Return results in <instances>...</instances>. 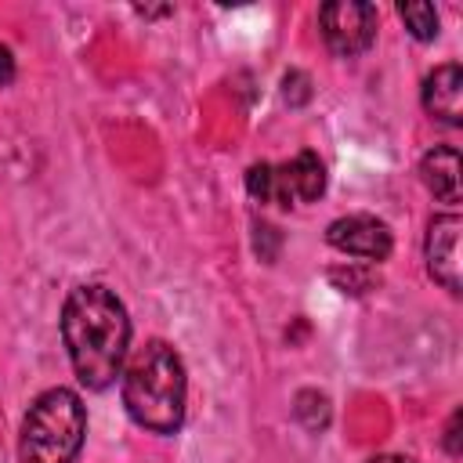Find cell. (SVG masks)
<instances>
[{
  "mask_svg": "<svg viewBox=\"0 0 463 463\" xmlns=\"http://www.w3.org/2000/svg\"><path fill=\"white\" fill-rule=\"evenodd\" d=\"M282 98L297 109V105H307V98H311V80H307V72H300V69H289L286 76H282Z\"/></svg>",
  "mask_w": 463,
  "mask_h": 463,
  "instance_id": "13",
  "label": "cell"
},
{
  "mask_svg": "<svg viewBox=\"0 0 463 463\" xmlns=\"http://www.w3.org/2000/svg\"><path fill=\"white\" fill-rule=\"evenodd\" d=\"M326 192V166L315 152H300L289 163L275 166V203L293 206V203H315Z\"/></svg>",
  "mask_w": 463,
  "mask_h": 463,
  "instance_id": "7",
  "label": "cell"
},
{
  "mask_svg": "<svg viewBox=\"0 0 463 463\" xmlns=\"http://www.w3.org/2000/svg\"><path fill=\"white\" fill-rule=\"evenodd\" d=\"M137 14H170V7H137Z\"/></svg>",
  "mask_w": 463,
  "mask_h": 463,
  "instance_id": "19",
  "label": "cell"
},
{
  "mask_svg": "<svg viewBox=\"0 0 463 463\" xmlns=\"http://www.w3.org/2000/svg\"><path fill=\"white\" fill-rule=\"evenodd\" d=\"M293 416L307 427V430H322L329 423V398L318 394V391H300L297 394V405H293Z\"/></svg>",
  "mask_w": 463,
  "mask_h": 463,
  "instance_id": "11",
  "label": "cell"
},
{
  "mask_svg": "<svg viewBox=\"0 0 463 463\" xmlns=\"http://www.w3.org/2000/svg\"><path fill=\"white\" fill-rule=\"evenodd\" d=\"M365 463H412V459H405V456H373Z\"/></svg>",
  "mask_w": 463,
  "mask_h": 463,
  "instance_id": "18",
  "label": "cell"
},
{
  "mask_svg": "<svg viewBox=\"0 0 463 463\" xmlns=\"http://www.w3.org/2000/svg\"><path fill=\"white\" fill-rule=\"evenodd\" d=\"M326 239L333 250L351 253V257H365V260H387L391 257V228L369 213L336 217L326 228Z\"/></svg>",
  "mask_w": 463,
  "mask_h": 463,
  "instance_id": "5",
  "label": "cell"
},
{
  "mask_svg": "<svg viewBox=\"0 0 463 463\" xmlns=\"http://www.w3.org/2000/svg\"><path fill=\"white\" fill-rule=\"evenodd\" d=\"M398 14H402L405 29H409L416 40H434V36H438V11H434V4L412 0V4H402Z\"/></svg>",
  "mask_w": 463,
  "mask_h": 463,
  "instance_id": "10",
  "label": "cell"
},
{
  "mask_svg": "<svg viewBox=\"0 0 463 463\" xmlns=\"http://www.w3.org/2000/svg\"><path fill=\"white\" fill-rule=\"evenodd\" d=\"M329 279H333L344 293H365V289L373 286V275H369V271H358V268H347V271L333 268V271H329Z\"/></svg>",
  "mask_w": 463,
  "mask_h": 463,
  "instance_id": "15",
  "label": "cell"
},
{
  "mask_svg": "<svg viewBox=\"0 0 463 463\" xmlns=\"http://www.w3.org/2000/svg\"><path fill=\"white\" fill-rule=\"evenodd\" d=\"M456 434H459V412H452L449 430H445V445H449V452H452V456H459V441H456Z\"/></svg>",
  "mask_w": 463,
  "mask_h": 463,
  "instance_id": "17",
  "label": "cell"
},
{
  "mask_svg": "<svg viewBox=\"0 0 463 463\" xmlns=\"http://www.w3.org/2000/svg\"><path fill=\"white\" fill-rule=\"evenodd\" d=\"M423 109L445 127L463 123V69L456 61L438 65L423 80Z\"/></svg>",
  "mask_w": 463,
  "mask_h": 463,
  "instance_id": "8",
  "label": "cell"
},
{
  "mask_svg": "<svg viewBox=\"0 0 463 463\" xmlns=\"http://www.w3.org/2000/svg\"><path fill=\"white\" fill-rule=\"evenodd\" d=\"M11 80H14V54H11V47L0 43V87H7Z\"/></svg>",
  "mask_w": 463,
  "mask_h": 463,
  "instance_id": "16",
  "label": "cell"
},
{
  "mask_svg": "<svg viewBox=\"0 0 463 463\" xmlns=\"http://www.w3.org/2000/svg\"><path fill=\"white\" fill-rule=\"evenodd\" d=\"M87 434V412L76 391L51 387L43 391L25 420L18 438V459L22 463H72L83 449Z\"/></svg>",
  "mask_w": 463,
  "mask_h": 463,
  "instance_id": "3",
  "label": "cell"
},
{
  "mask_svg": "<svg viewBox=\"0 0 463 463\" xmlns=\"http://www.w3.org/2000/svg\"><path fill=\"white\" fill-rule=\"evenodd\" d=\"M61 340L76 380L87 391H105L116 383L130 344V318L123 300L101 282L76 286L61 307Z\"/></svg>",
  "mask_w": 463,
  "mask_h": 463,
  "instance_id": "1",
  "label": "cell"
},
{
  "mask_svg": "<svg viewBox=\"0 0 463 463\" xmlns=\"http://www.w3.org/2000/svg\"><path fill=\"white\" fill-rule=\"evenodd\" d=\"M420 174H423V184L430 188L434 199L456 206L459 203V174H463V163H459V152L452 145H441V148H430L420 163Z\"/></svg>",
  "mask_w": 463,
  "mask_h": 463,
  "instance_id": "9",
  "label": "cell"
},
{
  "mask_svg": "<svg viewBox=\"0 0 463 463\" xmlns=\"http://www.w3.org/2000/svg\"><path fill=\"white\" fill-rule=\"evenodd\" d=\"M246 192L257 203H275V166L271 163H253L246 170Z\"/></svg>",
  "mask_w": 463,
  "mask_h": 463,
  "instance_id": "12",
  "label": "cell"
},
{
  "mask_svg": "<svg viewBox=\"0 0 463 463\" xmlns=\"http://www.w3.org/2000/svg\"><path fill=\"white\" fill-rule=\"evenodd\" d=\"M318 25L333 54L354 58L376 40V7L362 0H329L318 7Z\"/></svg>",
  "mask_w": 463,
  "mask_h": 463,
  "instance_id": "4",
  "label": "cell"
},
{
  "mask_svg": "<svg viewBox=\"0 0 463 463\" xmlns=\"http://www.w3.org/2000/svg\"><path fill=\"white\" fill-rule=\"evenodd\" d=\"M459 232L463 221L456 213H441L427 224V242H423L427 271L449 293H459Z\"/></svg>",
  "mask_w": 463,
  "mask_h": 463,
  "instance_id": "6",
  "label": "cell"
},
{
  "mask_svg": "<svg viewBox=\"0 0 463 463\" xmlns=\"http://www.w3.org/2000/svg\"><path fill=\"white\" fill-rule=\"evenodd\" d=\"M253 232H257V235H253V250L260 253V260H268V264H271V260L279 257V242H282L279 228H275V224H260V221H257V228H253Z\"/></svg>",
  "mask_w": 463,
  "mask_h": 463,
  "instance_id": "14",
  "label": "cell"
},
{
  "mask_svg": "<svg viewBox=\"0 0 463 463\" xmlns=\"http://www.w3.org/2000/svg\"><path fill=\"white\" fill-rule=\"evenodd\" d=\"M184 362L170 344L148 340L134 351L123 373V405L137 427L152 434H174L184 423Z\"/></svg>",
  "mask_w": 463,
  "mask_h": 463,
  "instance_id": "2",
  "label": "cell"
}]
</instances>
